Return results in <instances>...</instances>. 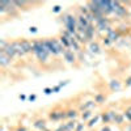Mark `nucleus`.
<instances>
[{
    "instance_id": "14",
    "label": "nucleus",
    "mask_w": 131,
    "mask_h": 131,
    "mask_svg": "<svg viewBox=\"0 0 131 131\" xmlns=\"http://www.w3.org/2000/svg\"><path fill=\"white\" fill-rule=\"evenodd\" d=\"M76 115H78V114H76V112H75V110H71V112H68V114H67V117H70V118H72V117L75 118Z\"/></svg>"
},
{
    "instance_id": "13",
    "label": "nucleus",
    "mask_w": 131,
    "mask_h": 131,
    "mask_svg": "<svg viewBox=\"0 0 131 131\" xmlns=\"http://www.w3.org/2000/svg\"><path fill=\"white\" fill-rule=\"evenodd\" d=\"M36 127H38V128H45V121H38V122L36 123Z\"/></svg>"
},
{
    "instance_id": "3",
    "label": "nucleus",
    "mask_w": 131,
    "mask_h": 131,
    "mask_svg": "<svg viewBox=\"0 0 131 131\" xmlns=\"http://www.w3.org/2000/svg\"><path fill=\"white\" fill-rule=\"evenodd\" d=\"M0 52H4L7 57H9V58H13L15 55H17V52H16V49H15V46L12 45V43H9V45H7V47L4 49V50H0Z\"/></svg>"
},
{
    "instance_id": "25",
    "label": "nucleus",
    "mask_w": 131,
    "mask_h": 131,
    "mask_svg": "<svg viewBox=\"0 0 131 131\" xmlns=\"http://www.w3.org/2000/svg\"><path fill=\"white\" fill-rule=\"evenodd\" d=\"M127 84H128V85H131V79H128V80H127Z\"/></svg>"
},
{
    "instance_id": "17",
    "label": "nucleus",
    "mask_w": 131,
    "mask_h": 131,
    "mask_svg": "<svg viewBox=\"0 0 131 131\" xmlns=\"http://www.w3.org/2000/svg\"><path fill=\"white\" fill-rule=\"evenodd\" d=\"M96 101H97V102L104 101V97H102V96H97V97H96Z\"/></svg>"
},
{
    "instance_id": "18",
    "label": "nucleus",
    "mask_w": 131,
    "mask_h": 131,
    "mask_svg": "<svg viewBox=\"0 0 131 131\" xmlns=\"http://www.w3.org/2000/svg\"><path fill=\"white\" fill-rule=\"evenodd\" d=\"M29 30H30V33H36V31H37V28H36V26H31Z\"/></svg>"
},
{
    "instance_id": "24",
    "label": "nucleus",
    "mask_w": 131,
    "mask_h": 131,
    "mask_svg": "<svg viewBox=\"0 0 131 131\" xmlns=\"http://www.w3.org/2000/svg\"><path fill=\"white\" fill-rule=\"evenodd\" d=\"M101 131H110V130H109V128H107V127H106V128H102V130H101Z\"/></svg>"
},
{
    "instance_id": "10",
    "label": "nucleus",
    "mask_w": 131,
    "mask_h": 131,
    "mask_svg": "<svg viewBox=\"0 0 131 131\" xmlns=\"http://www.w3.org/2000/svg\"><path fill=\"white\" fill-rule=\"evenodd\" d=\"M60 43H62V45H64V47H70V46H71L70 39H68V38H66L64 36H62V38H60Z\"/></svg>"
},
{
    "instance_id": "19",
    "label": "nucleus",
    "mask_w": 131,
    "mask_h": 131,
    "mask_svg": "<svg viewBox=\"0 0 131 131\" xmlns=\"http://www.w3.org/2000/svg\"><path fill=\"white\" fill-rule=\"evenodd\" d=\"M51 92H52V89H50V88H46V89H45V93H46V94H50Z\"/></svg>"
},
{
    "instance_id": "8",
    "label": "nucleus",
    "mask_w": 131,
    "mask_h": 131,
    "mask_svg": "<svg viewBox=\"0 0 131 131\" xmlns=\"http://www.w3.org/2000/svg\"><path fill=\"white\" fill-rule=\"evenodd\" d=\"M119 37V33L114 31V30H109V34H107V38L110 41H117V38Z\"/></svg>"
},
{
    "instance_id": "7",
    "label": "nucleus",
    "mask_w": 131,
    "mask_h": 131,
    "mask_svg": "<svg viewBox=\"0 0 131 131\" xmlns=\"http://www.w3.org/2000/svg\"><path fill=\"white\" fill-rule=\"evenodd\" d=\"M9 62H10V58H9V57H7L4 52H0V63H2L3 67H4V66H7Z\"/></svg>"
},
{
    "instance_id": "23",
    "label": "nucleus",
    "mask_w": 131,
    "mask_h": 131,
    "mask_svg": "<svg viewBox=\"0 0 131 131\" xmlns=\"http://www.w3.org/2000/svg\"><path fill=\"white\" fill-rule=\"evenodd\" d=\"M81 128H83V126H81V125H80V126H79V127H78V130H76V131H81Z\"/></svg>"
},
{
    "instance_id": "4",
    "label": "nucleus",
    "mask_w": 131,
    "mask_h": 131,
    "mask_svg": "<svg viewBox=\"0 0 131 131\" xmlns=\"http://www.w3.org/2000/svg\"><path fill=\"white\" fill-rule=\"evenodd\" d=\"M20 42H21V47H23V50L25 51V54H26V52H30V51H33V45H31V42H29V41H25V39L20 41Z\"/></svg>"
},
{
    "instance_id": "6",
    "label": "nucleus",
    "mask_w": 131,
    "mask_h": 131,
    "mask_svg": "<svg viewBox=\"0 0 131 131\" xmlns=\"http://www.w3.org/2000/svg\"><path fill=\"white\" fill-rule=\"evenodd\" d=\"M12 45H13L15 49H16L17 55H24V54H25V51L23 50V47H21V42H13Z\"/></svg>"
},
{
    "instance_id": "2",
    "label": "nucleus",
    "mask_w": 131,
    "mask_h": 131,
    "mask_svg": "<svg viewBox=\"0 0 131 131\" xmlns=\"http://www.w3.org/2000/svg\"><path fill=\"white\" fill-rule=\"evenodd\" d=\"M45 46H46L47 51L50 54H54V55H57V54L64 51V49H62V46L59 45L55 39H52V41L51 39H47V41H45Z\"/></svg>"
},
{
    "instance_id": "22",
    "label": "nucleus",
    "mask_w": 131,
    "mask_h": 131,
    "mask_svg": "<svg viewBox=\"0 0 131 131\" xmlns=\"http://www.w3.org/2000/svg\"><path fill=\"white\" fill-rule=\"evenodd\" d=\"M29 100H30V101H34V100H36V96H34V94L30 96V97H29Z\"/></svg>"
},
{
    "instance_id": "5",
    "label": "nucleus",
    "mask_w": 131,
    "mask_h": 131,
    "mask_svg": "<svg viewBox=\"0 0 131 131\" xmlns=\"http://www.w3.org/2000/svg\"><path fill=\"white\" fill-rule=\"evenodd\" d=\"M63 57L66 58V60H67V62H73V60H75L73 52H72L71 50H68V49H64V51H63Z\"/></svg>"
},
{
    "instance_id": "11",
    "label": "nucleus",
    "mask_w": 131,
    "mask_h": 131,
    "mask_svg": "<svg viewBox=\"0 0 131 131\" xmlns=\"http://www.w3.org/2000/svg\"><path fill=\"white\" fill-rule=\"evenodd\" d=\"M91 49H92V51H94V52H98V50H100V47H98L97 43H92V45H91Z\"/></svg>"
},
{
    "instance_id": "12",
    "label": "nucleus",
    "mask_w": 131,
    "mask_h": 131,
    "mask_svg": "<svg viewBox=\"0 0 131 131\" xmlns=\"http://www.w3.org/2000/svg\"><path fill=\"white\" fill-rule=\"evenodd\" d=\"M110 85H112V88H113V89H114V88H115V89L119 88V83H118L117 80H113V81L110 83Z\"/></svg>"
},
{
    "instance_id": "16",
    "label": "nucleus",
    "mask_w": 131,
    "mask_h": 131,
    "mask_svg": "<svg viewBox=\"0 0 131 131\" xmlns=\"http://www.w3.org/2000/svg\"><path fill=\"white\" fill-rule=\"evenodd\" d=\"M91 112H85V114H83V119H88L89 117H91Z\"/></svg>"
},
{
    "instance_id": "1",
    "label": "nucleus",
    "mask_w": 131,
    "mask_h": 131,
    "mask_svg": "<svg viewBox=\"0 0 131 131\" xmlns=\"http://www.w3.org/2000/svg\"><path fill=\"white\" fill-rule=\"evenodd\" d=\"M63 23L67 28V31L73 37H76V18L71 15H64L63 16Z\"/></svg>"
},
{
    "instance_id": "21",
    "label": "nucleus",
    "mask_w": 131,
    "mask_h": 131,
    "mask_svg": "<svg viewBox=\"0 0 131 131\" xmlns=\"http://www.w3.org/2000/svg\"><path fill=\"white\" fill-rule=\"evenodd\" d=\"M59 89H60V85H58V86H55V88H54V89H52V92H58Z\"/></svg>"
},
{
    "instance_id": "9",
    "label": "nucleus",
    "mask_w": 131,
    "mask_h": 131,
    "mask_svg": "<svg viewBox=\"0 0 131 131\" xmlns=\"http://www.w3.org/2000/svg\"><path fill=\"white\" fill-rule=\"evenodd\" d=\"M75 126H76L75 122H70V123H67V125H64L62 128H63V131H71V130L75 128Z\"/></svg>"
},
{
    "instance_id": "15",
    "label": "nucleus",
    "mask_w": 131,
    "mask_h": 131,
    "mask_svg": "<svg viewBox=\"0 0 131 131\" xmlns=\"http://www.w3.org/2000/svg\"><path fill=\"white\" fill-rule=\"evenodd\" d=\"M98 119H100V115H97L94 119H92V121H91V123H89V126H93V125H96V122L98 121Z\"/></svg>"
},
{
    "instance_id": "20",
    "label": "nucleus",
    "mask_w": 131,
    "mask_h": 131,
    "mask_svg": "<svg viewBox=\"0 0 131 131\" xmlns=\"http://www.w3.org/2000/svg\"><path fill=\"white\" fill-rule=\"evenodd\" d=\"M59 10H60V7H59V5L54 7V12H59Z\"/></svg>"
}]
</instances>
